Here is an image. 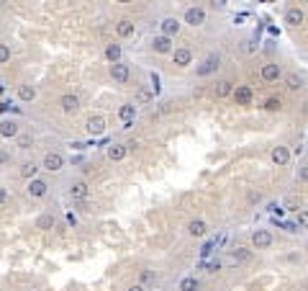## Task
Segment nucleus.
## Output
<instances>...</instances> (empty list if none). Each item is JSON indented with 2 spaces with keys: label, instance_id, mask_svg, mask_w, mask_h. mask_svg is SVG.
Instances as JSON below:
<instances>
[{
  "label": "nucleus",
  "instance_id": "obj_1",
  "mask_svg": "<svg viewBox=\"0 0 308 291\" xmlns=\"http://www.w3.org/2000/svg\"><path fill=\"white\" fill-rule=\"evenodd\" d=\"M219 67H221V54H219V52H211L208 57H205V60L196 67V75H198V77H211L216 70H219Z\"/></svg>",
  "mask_w": 308,
  "mask_h": 291
},
{
  "label": "nucleus",
  "instance_id": "obj_2",
  "mask_svg": "<svg viewBox=\"0 0 308 291\" xmlns=\"http://www.w3.org/2000/svg\"><path fill=\"white\" fill-rule=\"evenodd\" d=\"M41 167H44V170H49V173H59L62 167H64V155H62V152H56V150L44 152Z\"/></svg>",
  "mask_w": 308,
  "mask_h": 291
},
{
  "label": "nucleus",
  "instance_id": "obj_3",
  "mask_svg": "<svg viewBox=\"0 0 308 291\" xmlns=\"http://www.w3.org/2000/svg\"><path fill=\"white\" fill-rule=\"evenodd\" d=\"M26 194H28V198H44L49 194L47 178H33V181H28L26 183Z\"/></svg>",
  "mask_w": 308,
  "mask_h": 291
},
{
  "label": "nucleus",
  "instance_id": "obj_4",
  "mask_svg": "<svg viewBox=\"0 0 308 291\" xmlns=\"http://www.w3.org/2000/svg\"><path fill=\"white\" fill-rule=\"evenodd\" d=\"M67 194H70V198H72V201H87V196H90V186H87V181L77 178V181H72V183H70Z\"/></svg>",
  "mask_w": 308,
  "mask_h": 291
},
{
  "label": "nucleus",
  "instance_id": "obj_5",
  "mask_svg": "<svg viewBox=\"0 0 308 291\" xmlns=\"http://www.w3.org/2000/svg\"><path fill=\"white\" fill-rule=\"evenodd\" d=\"M182 18H185V24L193 26V29H196V26H203V24H205V8L190 5V8H185V16H182Z\"/></svg>",
  "mask_w": 308,
  "mask_h": 291
},
{
  "label": "nucleus",
  "instance_id": "obj_6",
  "mask_svg": "<svg viewBox=\"0 0 308 291\" xmlns=\"http://www.w3.org/2000/svg\"><path fill=\"white\" fill-rule=\"evenodd\" d=\"M234 100L236 106H252L254 103V91L249 85H234Z\"/></svg>",
  "mask_w": 308,
  "mask_h": 291
},
{
  "label": "nucleus",
  "instance_id": "obj_7",
  "mask_svg": "<svg viewBox=\"0 0 308 291\" xmlns=\"http://www.w3.org/2000/svg\"><path fill=\"white\" fill-rule=\"evenodd\" d=\"M272 242H275V237H272L270 229H254V232H252V245H254L257 250L272 248Z\"/></svg>",
  "mask_w": 308,
  "mask_h": 291
},
{
  "label": "nucleus",
  "instance_id": "obj_8",
  "mask_svg": "<svg viewBox=\"0 0 308 291\" xmlns=\"http://www.w3.org/2000/svg\"><path fill=\"white\" fill-rule=\"evenodd\" d=\"M111 77H113V83H118V85H126L129 83V77H131V70H129V65L126 62H116V65H111Z\"/></svg>",
  "mask_w": 308,
  "mask_h": 291
},
{
  "label": "nucleus",
  "instance_id": "obj_9",
  "mask_svg": "<svg viewBox=\"0 0 308 291\" xmlns=\"http://www.w3.org/2000/svg\"><path fill=\"white\" fill-rule=\"evenodd\" d=\"M259 77H262V80H265V83H278L280 80V77H282V70H280V65L278 62H265V65H262V72H259Z\"/></svg>",
  "mask_w": 308,
  "mask_h": 291
},
{
  "label": "nucleus",
  "instance_id": "obj_10",
  "mask_svg": "<svg viewBox=\"0 0 308 291\" xmlns=\"http://www.w3.org/2000/svg\"><path fill=\"white\" fill-rule=\"evenodd\" d=\"M285 24L288 26H303L306 24V13H303V8H298V5H288L285 8Z\"/></svg>",
  "mask_w": 308,
  "mask_h": 291
},
{
  "label": "nucleus",
  "instance_id": "obj_11",
  "mask_svg": "<svg viewBox=\"0 0 308 291\" xmlns=\"http://www.w3.org/2000/svg\"><path fill=\"white\" fill-rule=\"evenodd\" d=\"M18 175L24 178V181H33V178H39V162L36 160H21L18 165Z\"/></svg>",
  "mask_w": 308,
  "mask_h": 291
},
{
  "label": "nucleus",
  "instance_id": "obj_12",
  "mask_svg": "<svg viewBox=\"0 0 308 291\" xmlns=\"http://www.w3.org/2000/svg\"><path fill=\"white\" fill-rule=\"evenodd\" d=\"M159 29H162V36H167V39H175L177 33L182 31V24L175 18V16H167L162 24H159Z\"/></svg>",
  "mask_w": 308,
  "mask_h": 291
},
{
  "label": "nucleus",
  "instance_id": "obj_13",
  "mask_svg": "<svg viewBox=\"0 0 308 291\" xmlns=\"http://www.w3.org/2000/svg\"><path fill=\"white\" fill-rule=\"evenodd\" d=\"M21 134V124L16 119H3L0 121V137L3 139H16Z\"/></svg>",
  "mask_w": 308,
  "mask_h": 291
},
{
  "label": "nucleus",
  "instance_id": "obj_14",
  "mask_svg": "<svg viewBox=\"0 0 308 291\" xmlns=\"http://www.w3.org/2000/svg\"><path fill=\"white\" fill-rule=\"evenodd\" d=\"M118 119H121V129H131L134 127V119H136V106L134 103H123L118 108Z\"/></svg>",
  "mask_w": 308,
  "mask_h": 291
},
{
  "label": "nucleus",
  "instance_id": "obj_15",
  "mask_svg": "<svg viewBox=\"0 0 308 291\" xmlns=\"http://www.w3.org/2000/svg\"><path fill=\"white\" fill-rule=\"evenodd\" d=\"M59 108L64 111V114H77L80 111V96L77 93H64L59 98Z\"/></svg>",
  "mask_w": 308,
  "mask_h": 291
},
{
  "label": "nucleus",
  "instance_id": "obj_16",
  "mask_svg": "<svg viewBox=\"0 0 308 291\" xmlns=\"http://www.w3.org/2000/svg\"><path fill=\"white\" fill-rule=\"evenodd\" d=\"M152 52H157V54H169L172 52V39H167V36H162V33H157V36H152Z\"/></svg>",
  "mask_w": 308,
  "mask_h": 291
},
{
  "label": "nucleus",
  "instance_id": "obj_17",
  "mask_svg": "<svg viewBox=\"0 0 308 291\" xmlns=\"http://www.w3.org/2000/svg\"><path fill=\"white\" fill-rule=\"evenodd\" d=\"M154 103V93L146 85H139L134 93V106H152Z\"/></svg>",
  "mask_w": 308,
  "mask_h": 291
},
{
  "label": "nucleus",
  "instance_id": "obj_18",
  "mask_svg": "<svg viewBox=\"0 0 308 291\" xmlns=\"http://www.w3.org/2000/svg\"><path fill=\"white\" fill-rule=\"evenodd\" d=\"M85 129H87V134H93V137H100V134L106 131V119H103L100 114H95V116H87V124H85Z\"/></svg>",
  "mask_w": 308,
  "mask_h": 291
},
{
  "label": "nucleus",
  "instance_id": "obj_19",
  "mask_svg": "<svg viewBox=\"0 0 308 291\" xmlns=\"http://www.w3.org/2000/svg\"><path fill=\"white\" fill-rule=\"evenodd\" d=\"M106 155H108V160H113V162H121V160H126L129 150H126V144H121V142H113V144H108Z\"/></svg>",
  "mask_w": 308,
  "mask_h": 291
},
{
  "label": "nucleus",
  "instance_id": "obj_20",
  "mask_svg": "<svg viewBox=\"0 0 308 291\" xmlns=\"http://www.w3.org/2000/svg\"><path fill=\"white\" fill-rule=\"evenodd\" d=\"M172 62H175L177 67H188V65H193V52H190L188 47H177V49H172Z\"/></svg>",
  "mask_w": 308,
  "mask_h": 291
},
{
  "label": "nucleus",
  "instance_id": "obj_21",
  "mask_svg": "<svg viewBox=\"0 0 308 291\" xmlns=\"http://www.w3.org/2000/svg\"><path fill=\"white\" fill-rule=\"evenodd\" d=\"M231 93H234V80H231V77H221V80L213 85V96L216 98H226Z\"/></svg>",
  "mask_w": 308,
  "mask_h": 291
},
{
  "label": "nucleus",
  "instance_id": "obj_22",
  "mask_svg": "<svg viewBox=\"0 0 308 291\" xmlns=\"http://www.w3.org/2000/svg\"><path fill=\"white\" fill-rule=\"evenodd\" d=\"M272 162H275L278 167H285L290 162V152H288V147H282V144H278V147H272Z\"/></svg>",
  "mask_w": 308,
  "mask_h": 291
},
{
  "label": "nucleus",
  "instance_id": "obj_23",
  "mask_svg": "<svg viewBox=\"0 0 308 291\" xmlns=\"http://www.w3.org/2000/svg\"><path fill=\"white\" fill-rule=\"evenodd\" d=\"M116 33H118L121 39H129V36H134V33H136L134 21H131V18H121L118 24H116Z\"/></svg>",
  "mask_w": 308,
  "mask_h": 291
},
{
  "label": "nucleus",
  "instance_id": "obj_24",
  "mask_svg": "<svg viewBox=\"0 0 308 291\" xmlns=\"http://www.w3.org/2000/svg\"><path fill=\"white\" fill-rule=\"evenodd\" d=\"M33 98H36V88H33L31 83H21V85H18V100L31 103Z\"/></svg>",
  "mask_w": 308,
  "mask_h": 291
},
{
  "label": "nucleus",
  "instance_id": "obj_25",
  "mask_svg": "<svg viewBox=\"0 0 308 291\" xmlns=\"http://www.w3.org/2000/svg\"><path fill=\"white\" fill-rule=\"evenodd\" d=\"M121 44L118 41H111V44H106V57H108V62L111 65H116V62H121Z\"/></svg>",
  "mask_w": 308,
  "mask_h": 291
},
{
  "label": "nucleus",
  "instance_id": "obj_26",
  "mask_svg": "<svg viewBox=\"0 0 308 291\" xmlns=\"http://www.w3.org/2000/svg\"><path fill=\"white\" fill-rule=\"evenodd\" d=\"M16 147H18V150H24V152H28V150L33 147V134L21 129V134L16 137Z\"/></svg>",
  "mask_w": 308,
  "mask_h": 291
},
{
  "label": "nucleus",
  "instance_id": "obj_27",
  "mask_svg": "<svg viewBox=\"0 0 308 291\" xmlns=\"http://www.w3.org/2000/svg\"><path fill=\"white\" fill-rule=\"evenodd\" d=\"M249 258H252V250H249V248H234L229 253V260L231 263H247Z\"/></svg>",
  "mask_w": 308,
  "mask_h": 291
},
{
  "label": "nucleus",
  "instance_id": "obj_28",
  "mask_svg": "<svg viewBox=\"0 0 308 291\" xmlns=\"http://www.w3.org/2000/svg\"><path fill=\"white\" fill-rule=\"evenodd\" d=\"M188 232L193 234V237H203V234L208 232V225H205L203 219H193L190 225H188Z\"/></svg>",
  "mask_w": 308,
  "mask_h": 291
},
{
  "label": "nucleus",
  "instance_id": "obj_29",
  "mask_svg": "<svg viewBox=\"0 0 308 291\" xmlns=\"http://www.w3.org/2000/svg\"><path fill=\"white\" fill-rule=\"evenodd\" d=\"M306 83H303V77L301 75H295V72H288L285 75V88H288V91H301Z\"/></svg>",
  "mask_w": 308,
  "mask_h": 291
},
{
  "label": "nucleus",
  "instance_id": "obj_30",
  "mask_svg": "<svg viewBox=\"0 0 308 291\" xmlns=\"http://www.w3.org/2000/svg\"><path fill=\"white\" fill-rule=\"evenodd\" d=\"M54 214H39L36 217V222H33V227H36V229H52L54 227Z\"/></svg>",
  "mask_w": 308,
  "mask_h": 291
},
{
  "label": "nucleus",
  "instance_id": "obj_31",
  "mask_svg": "<svg viewBox=\"0 0 308 291\" xmlns=\"http://www.w3.org/2000/svg\"><path fill=\"white\" fill-rule=\"evenodd\" d=\"M157 281V273L152 271V268H144V271H139V284L146 289V286H152Z\"/></svg>",
  "mask_w": 308,
  "mask_h": 291
},
{
  "label": "nucleus",
  "instance_id": "obj_32",
  "mask_svg": "<svg viewBox=\"0 0 308 291\" xmlns=\"http://www.w3.org/2000/svg\"><path fill=\"white\" fill-rule=\"evenodd\" d=\"M262 108H265V111H280L282 108V98L280 96H267L265 103H262Z\"/></svg>",
  "mask_w": 308,
  "mask_h": 291
},
{
  "label": "nucleus",
  "instance_id": "obj_33",
  "mask_svg": "<svg viewBox=\"0 0 308 291\" xmlns=\"http://www.w3.org/2000/svg\"><path fill=\"white\" fill-rule=\"evenodd\" d=\"M272 222H275V225L280 227V229H285V232H290V234H295V232H301V227L295 225V222H278L275 217H272Z\"/></svg>",
  "mask_w": 308,
  "mask_h": 291
},
{
  "label": "nucleus",
  "instance_id": "obj_34",
  "mask_svg": "<svg viewBox=\"0 0 308 291\" xmlns=\"http://www.w3.org/2000/svg\"><path fill=\"white\" fill-rule=\"evenodd\" d=\"M180 291H198V281L193 276L182 278V281H180Z\"/></svg>",
  "mask_w": 308,
  "mask_h": 291
},
{
  "label": "nucleus",
  "instance_id": "obj_35",
  "mask_svg": "<svg viewBox=\"0 0 308 291\" xmlns=\"http://www.w3.org/2000/svg\"><path fill=\"white\" fill-rule=\"evenodd\" d=\"M295 178H298L301 183H308V162H303V165L295 167Z\"/></svg>",
  "mask_w": 308,
  "mask_h": 291
},
{
  "label": "nucleus",
  "instance_id": "obj_36",
  "mask_svg": "<svg viewBox=\"0 0 308 291\" xmlns=\"http://www.w3.org/2000/svg\"><path fill=\"white\" fill-rule=\"evenodd\" d=\"M10 62V44L0 41V65H8Z\"/></svg>",
  "mask_w": 308,
  "mask_h": 291
},
{
  "label": "nucleus",
  "instance_id": "obj_37",
  "mask_svg": "<svg viewBox=\"0 0 308 291\" xmlns=\"http://www.w3.org/2000/svg\"><path fill=\"white\" fill-rule=\"evenodd\" d=\"M295 225H298L301 229H308V209H301L298 217H295Z\"/></svg>",
  "mask_w": 308,
  "mask_h": 291
},
{
  "label": "nucleus",
  "instance_id": "obj_38",
  "mask_svg": "<svg viewBox=\"0 0 308 291\" xmlns=\"http://www.w3.org/2000/svg\"><path fill=\"white\" fill-rule=\"evenodd\" d=\"M267 211H270V214H272V217H275V219L285 214V209H282V206L278 204V201H270V204H267Z\"/></svg>",
  "mask_w": 308,
  "mask_h": 291
},
{
  "label": "nucleus",
  "instance_id": "obj_39",
  "mask_svg": "<svg viewBox=\"0 0 308 291\" xmlns=\"http://www.w3.org/2000/svg\"><path fill=\"white\" fill-rule=\"evenodd\" d=\"M221 265H224V260H219V258H216V260H211V263H203V268H205V271H208V273H216V271H221Z\"/></svg>",
  "mask_w": 308,
  "mask_h": 291
},
{
  "label": "nucleus",
  "instance_id": "obj_40",
  "mask_svg": "<svg viewBox=\"0 0 308 291\" xmlns=\"http://www.w3.org/2000/svg\"><path fill=\"white\" fill-rule=\"evenodd\" d=\"M213 250H216V245H213V240H208V242H205L203 248H200V258L205 260V258H208V255H211Z\"/></svg>",
  "mask_w": 308,
  "mask_h": 291
},
{
  "label": "nucleus",
  "instance_id": "obj_41",
  "mask_svg": "<svg viewBox=\"0 0 308 291\" xmlns=\"http://www.w3.org/2000/svg\"><path fill=\"white\" fill-rule=\"evenodd\" d=\"M10 162V150H5V147H0V167H5Z\"/></svg>",
  "mask_w": 308,
  "mask_h": 291
},
{
  "label": "nucleus",
  "instance_id": "obj_42",
  "mask_svg": "<svg viewBox=\"0 0 308 291\" xmlns=\"http://www.w3.org/2000/svg\"><path fill=\"white\" fill-rule=\"evenodd\" d=\"M285 206H290V209H298V211H301V198L288 196V198H285Z\"/></svg>",
  "mask_w": 308,
  "mask_h": 291
},
{
  "label": "nucleus",
  "instance_id": "obj_43",
  "mask_svg": "<svg viewBox=\"0 0 308 291\" xmlns=\"http://www.w3.org/2000/svg\"><path fill=\"white\" fill-rule=\"evenodd\" d=\"M149 80H152V88H149V91L157 96V93H159V75H157V72H152V75H149Z\"/></svg>",
  "mask_w": 308,
  "mask_h": 291
},
{
  "label": "nucleus",
  "instance_id": "obj_44",
  "mask_svg": "<svg viewBox=\"0 0 308 291\" xmlns=\"http://www.w3.org/2000/svg\"><path fill=\"white\" fill-rule=\"evenodd\" d=\"M10 201V194H8V188L5 186H0V206H5Z\"/></svg>",
  "mask_w": 308,
  "mask_h": 291
},
{
  "label": "nucleus",
  "instance_id": "obj_45",
  "mask_svg": "<svg viewBox=\"0 0 308 291\" xmlns=\"http://www.w3.org/2000/svg\"><path fill=\"white\" fill-rule=\"evenodd\" d=\"M126 291H146V289H144V286H141V284H134V286H129V289H126Z\"/></svg>",
  "mask_w": 308,
  "mask_h": 291
},
{
  "label": "nucleus",
  "instance_id": "obj_46",
  "mask_svg": "<svg viewBox=\"0 0 308 291\" xmlns=\"http://www.w3.org/2000/svg\"><path fill=\"white\" fill-rule=\"evenodd\" d=\"M249 201H254V204H259V201H262V196H259V194H249Z\"/></svg>",
  "mask_w": 308,
  "mask_h": 291
}]
</instances>
